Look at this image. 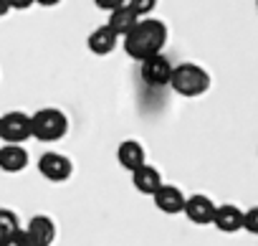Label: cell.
<instances>
[{"label": "cell", "instance_id": "8fae6325", "mask_svg": "<svg viewBox=\"0 0 258 246\" xmlns=\"http://www.w3.org/2000/svg\"><path fill=\"white\" fill-rule=\"evenodd\" d=\"M137 23H140V16H137L132 8H129V0H124V6L109 16L106 28H109L116 38H121V41H124L129 33L135 31V26H137Z\"/></svg>", "mask_w": 258, "mask_h": 246}, {"label": "cell", "instance_id": "7a4b0ae2", "mask_svg": "<svg viewBox=\"0 0 258 246\" xmlns=\"http://www.w3.org/2000/svg\"><path fill=\"white\" fill-rule=\"evenodd\" d=\"M69 132V117L56 107H43L31 114V135L38 142H58Z\"/></svg>", "mask_w": 258, "mask_h": 246}, {"label": "cell", "instance_id": "44dd1931", "mask_svg": "<svg viewBox=\"0 0 258 246\" xmlns=\"http://www.w3.org/2000/svg\"><path fill=\"white\" fill-rule=\"evenodd\" d=\"M11 13V0H0V18Z\"/></svg>", "mask_w": 258, "mask_h": 246}, {"label": "cell", "instance_id": "ac0fdd59", "mask_svg": "<svg viewBox=\"0 0 258 246\" xmlns=\"http://www.w3.org/2000/svg\"><path fill=\"white\" fill-rule=\"evenodd\" d=\"M0 246H31V238L26 236V228H18L13 236L0 241Z\"/></svg>", "mask_w": 258, "mask_h": 246}, {"label": "cell", "instance_id": "4fadbf2b", "mask_svg": "<svg viewBox=\"0 0 258 246\" xmlns=\"http://www.w3.org/2000/svg\"><path fill=\"white\" fill-rule=\"evenodd\" d=\"M132 185L142 195H155L162 188V175L155 165H142L140 170L132 173Z\"/></svg>", "mask_w": 258, "mask_h": 246}, {"label": "cell", "instance_id": "d6986e66", "mask_svg": "<svg viewBox=\"0 0 258 246\" xmlns=\"http://www.w3.org/2000/svg\"><path fill=\"white\" fill-rule=\"evenodd\" d=\"M155 0H129V8H132L137 16H140V21H142V16H147L150 11H155Z\"/></svg>", "mask_w": 258, "mask_h": 246}, {"label": "cell", "instance_id": "5b68a950", "mask_svg": "<svg viewBox=\"0 0 258 246\" xmlns=\"http://www.w3.org/2000/svg\"><path fill=\"white\" fill-rule=\"evenodd\" d=\"M38 173L48 183H66L74 175V163L66 155H61L56 150H48L38 158Z\"/></svg>", "mask_w": 258, "mask_h": 246}, {"label": "cell", "instance_id": "8992f818", "mask_svg": "<svg viewBox=\"0 0 258 246\" xmlns=\"http://www.w3.org/2000/svg\"><path fill=\"white\" fill-rule=\"evenodd\" d=\"M215 203L208 198V195H203V193H192V195H187V201H185V218L190 221V223H195V226H213V218H215Z\"/></svg>", "mask_w": 258, "mask_h": 246}, {"label": "cell", "instance_id": "ffe728a7", "mask_svg": "<svg viewBox=\"0 0 258 246\" xmlns=\"http://www.w3.org/2000/svg\"><path fill=\"white\" fill-rule=\"evenodd\" d=\"M99 11H109V16L114 13V11H119L121 6H124V0H96L94 3Z\"/></svg>", "mask_w": 258, "mask_h": 246}, {"label": "cell", "instance_id": "5bb4252c", "mask_svg": "<svg viewBox=\"0 0 258 246\" xmlns=\"http://www.w3.org/2000/svg\"><path fill=\"white\" fill-rule=\"evenodd\" d=\"M26 168H28V153L23 145L0 147V170L3 173H23Z\"/></svg>", "mask_w": 258, "mask_h": 246}, {"label": "cell", "instance_id": "52a82bcc", "mask_svg": "<svg viewBox=\"0 0 258 246\" xmlns=\"http://www.w3.org/2000/svg\"><path fill=\"white\" fill-rule=\"evenodd\" d=\"M26 236L31 238V246H53L56 241V221L46 213H36L28 226H26Z\"/></svg>", "mask_w": 258, "mask_h": 246}, {"label": "cell", "instance_id": "7402d4cb", "mask_svg": "<svg viewBox=\"0 0 258 246\" xmlns=\"http://www.w3.org/2000/svg\"><path fill=\"white\" fill-rule=\"evenodd\" d=\"M255 8H258V3H255Z\"/></svg>", "mask_w": 258, "mask_h": 246}, {"label": "cell", "instance_id": "9a60e30c", "mask_svg": "<svg viewBox=\"0 0 258 246\" xmlns=\"http://www.w3.org/2000/svg\"><path fill=\"white\" fill-rule=\"evenodd\" d=\"M116 43H119V38L106 28V23L99 26V28H94V31L89 33V38H86V46H89V51H91L94 56H109V54L116 48Z\"/></svg>", "mask_w": 258, "mask_h": 246}, {"label": "cell", "instance_id": "6da1fadb", "mask_svg": "<svg viewBox=\"0 0 258 246\" xmlns=\"http://www.w3.org/2000/svg\"><path fill=\"white\" fill-rule=\"evenodd\" d=\"M165 43H167V26L157 18H142L135 26V31L124 38V54L145 64L147 59L162 54Z\"/></svg>", "mask_w": 258, "mask_h": 246}, {"label": "cell", "instance_id": "ba28073f", "mask_svg": "<svg viewBox=\"0 0 258 246\" xmlns=\"http://www.w3.org/2000/svg\"><path fill=\"white\" fill-rule=\"evenodd\" d=\"M172 64L167 56L157 54L152 59H147L142 64V79L150 84V86H170V79H172Z\"/></svg>", "mask_w": 258, "mask_h": 246}, {"label": "cell", "instance_id": "7c38bea8", "mask_svg": "<svg viewBox=\"0 0 258 246\" xmlns=\"http://www.w3.org/2000/svg\"><path fill=\"white\" fill-rule=\"evenodd\" d=\"M213 226L223 233H235L243 228V211L233 203H223L215 208V218H213Z\"/></svg>", "mask_w": 258, "mask_h": 246}, {"label": "cell", "instance_id": "2e32d148", "mask_svg": "<svg viewBox=\"0 0 258 246\" xmlns=\"http://www.w3.org/2000/svg\"><path fill=\"white\" fill-rule=\"evenodd\" d=\"M18 228H21V221H18L16 211H11V208H0V241L8 238V236H13Z\"/></svg>", "mask_w": 258, "mask_h": 246}, {"label": "cell", "instance_id": "30bf717a", "mask_svg": "<svg viewBox=\"0 0 258 246\" xmlns=\"http://www.w3.org/2000/svg\"><path fill=\"white\" fill-rule=\"evenodd\" d=\"M116 163H119L124 170H129V173H135V170H140L142 165H147V153H145L142 142H137V140H124V142L116 147Z\"/></svg>", "mask_w": 258, "mask_h": 246}, {"label": "cell", "instance_id": "e0dca14e", "mask_svg": "<svg viewBox=\"0 0 258 246\" xmlns=\"http://www.w3.org/2000/svg\"><path fill=\"white\" fill-rule=\"evenodd\" d=\"M243 228H245L248 233H255V236H258V206L243 211Z\"/></svg>", "mask_w": 258, "mask_h": 246}, {"label": "cell", "instance_id": "9c48e42d", "mask_svg": "<svg viewBox=\"0 0 258 246\" xmlns=\"http://www.w3.org/2000/svg\"><path fill=\"white\" fill-rule=\"evenodd\" d=\"M152 201H155V208H157V211H162V213H167V216H177V213L185 211L187 195H185L177 185L162 183V188L152 195Z\"/></svg>", "mask_w": 258, "mask_h": 246}, {"label": "cell", "instance_id": "3957f363", "mask_svg": "<svg viewBox=\"0 0 258 246\" xmlns=\"http://www.w3.org/2000/svg\"><path fill=\"white\" fill-rule=\"evenodd\" d=\"M170 86H172L175 94L192 99V96H200V94H205L210 89V74L203 66L187 61V64H180V66L172 69Z\"/></svg>", "mask_w": 258, "mask_h": 246}, {"label": "cell", "instance_id": "277c9868", "mask_svg": "<svg viewBox=\"0 0 258 246\" xmlns=\"http://www.w3.org/2000/svg\"><path fill=\"white\" fill-rule=\"evenodd\" d=\"M31 135V114L26 112H6L0 117V140L6 145H23Z\"/></svg>", "mask_w": 258, "mask_h": 246}]
</instances>
